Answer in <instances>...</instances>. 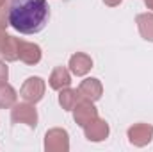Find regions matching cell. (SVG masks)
<instances>
[{
  "mask_svg": "<svg viewBox=\"0 0 153 152\" xmlns=\"http://www.w3.org/2000/svg\"><path fill=\"white\" fill-rule=\"evenodd\" d=\"M50 18L46 0H9V25L22 34H36Z\"/></svg>",
  "mask_w": 153,
  "mask_h": 152,
  "instance_id": "obj_1",
  "label": "cell"
},
{
  "mask_svg": "<svg viewBox=\"0 0 153 152\" xmlns=\"http://www.w3.org/2000/svg\"><path fill=\"white\" fill-rule=\"evenodd\" d=\"M45 150L46 152H68L70 150V136L66 129L55 127L45 134Z\"/></svg>",
  "mask_w": 153,
  "mask_h": 152,
  "instance_id": "obj_2",
  "label": "cell"
},
{
  "mask_svg": "<svg viewBox=\"0 0 153 152\" xmlns=\"http://www.w3.org/2000/svg\"><path fill=\"white\" fill-rule=\"evenodd\" d=\"M45 90H46V84H45V81L41 77H29L23 82V86L20 88V97L25 102L38 104L43 99V95H45Z\"/></svg>",
  "mask_w": 153,
  "mask_h": 152,
  "instance_id": "obj_3",
  "label": "cell"
},
{
  "mask_svg": "<svg viewBox=\"0 0 153 152\" xmlns=\"http://www.w3.org/2000/svg\"><path fill=\"white\" fill-rule=\"evenodd\" d=\"M11 120L14 123H25L30 129H36L38 125V111L34 104L23 102V104H14L11 109Z\"/></svg>",
  "mask_w": 153,
  "mask_h": 152,
  "instance_id": "obj_4",
  "label": "cell"
},
{
  "mask_svg": "<svg viewBox=\"0 0 153 152\" xmlns=\"http://www.w3.org/2000/svg\"><path fill=\"white\" fill-rule=\"evenodd\" d=\"M73 118H75L76 125L85 127L87 123H91L93 120L98 118V109L94 108V104L91 100L82 99V100L76 102V106L73 108Z\"/></svg>",
  "mask_w": 153,
  "mask_h": 152,
  "instance_id": "obj_5",
  "label": "cell"
},
{
  "mask_svg": "<svg viewBox=\"0 0 153 152\" xmlns=\"http://www.w3.org/2000/svg\"><path fill=\"white\" fill-rule=\"evenodd\" d=\"M128 141L135 147H146L153 138V125L150 123H135L128 129Z\"/></svg>",
  "mask_w": 153,
  "mask_h": 152,
  "instance_id": "obj_6",
  "label": "cell"
},
{
  "mask_svg": "<svg viewBox=\"0 0 153 152\" xmlns=\"http://www.w3.org/2000/svg\"><path fill=\"white\" fill-rule=\"evenodd\" d=\"M78 93L82 99L85 100H91V102H96L102 99V93H103V86L98 79L94 77H89V79H84L78 86Z\"/></svg>",
  "mask_w": 153,
  "mask_h": 152,
  "instance_id": "obj_7",
  "label": "cell"
},
{
  "mask_svg": "<svg viewBox=\"0 0 153 152\" xmlns=\"http://www.w3.org/2000/svg\"><path fill=\"white\" fill-rule=\"evenodd\" d=\"M109 132H111L109 123L102 118H96V120H93L91 123H87L84 127V134L89 141H103L109 136Z\"/></svg>",
  "mask_w": 153,
  "mask_h": 152,
  "instance_id": "obj_8",
  "label": "cell"
},
{
  "mask_svg": "<svg viewBox=\"0 0 153 152\" xmlns=\"http://www.w3.org/2000/svg\"><path fill=\"white\" fill-rule=\"evenodd\" d=\"M0 54L5 61L13 63L20 59V38H14L11 34H4L0 41Z\"/></svg>",
  "mask_w": 153,
  "mask_h": 152,
  "instance_id": "obj_9",
  "label": "cell"
},
{
  "mask_svg": "<svg viewBox=\"0 0 153 152\" xmlns=\"http://www.w3.org/2000/svg\"><path fill=\"white\" fill-rule=\"evenodd\" d=\"M20 61H23L29 66H34L41 61V48L32 41L20 39Z\"/></svg>",
  "mask_w": 153,
  "mask_h": 152,
  "instance_id": "obj_10",
  "label": "cell"
},
{
  "mask_svg": "<svg viewBox=\"0 0 153 152\" xmlns=\"http://www.w3.org/2000/svg\"><path fill=\"white\" fill-rule=\"evenodd\" d=\"M70 72L76 77H82L85 75V74H89V70L93 68V59L87 56V54H84V52H76L73 54L71 57H70Z\"/></svg>",
  "mask_w": 153,
  "mask_h": 152,
  "instance_id": "obj_11",
  "label": "cell"
},
{
  "mask_svg": "<svg viewBox=\"0 0 153 152\" xmlns=\"http://www.w3.org/2000/svg\"><path fill=\"white\" fill-rule=\"evenodd\" d=\"M48 82H50V88H52V90L61 91V90H64V88H68V86L71 84V75H70V72H68L64 66H57V68H53V72L50 74Z\"/></svg>",
  "mask_w": 153,
  "mask_h": 152,
  "instance_id": "obj_12",
  "label": "cell"
},
{
  "mask_svg": "<svg viewBox=\"0 0 153 152\" xmlns=\"http://www.w3.org/2000/svg\"><path fill=\"white\" fill-rule=\"evenodd\" d=\"M135 23L139 27L141 36L146 41H153V13H141L135 16Z\"/></svg>",
  "mask_w": 153,
  "mask_h": 152,
  "instance_id": "obj_13",
  "label": "cell"
},
{
  "mask_svg": "<svg viewBox=\"0 0 153 152\" xmlns=\"http://www.w3.org/2000/svg\"><path fill=\"white\" fill-rule=\"evenodd\" d=\"M78 99H80L78 90H71L70 86L61 90V93H59V104H61V108L64 111H73V108L76 106Z\"/></svg>",
  "mask_w": 153,
  "mask_h": 152,
  "instance_id": "obj_14",
  "label": "cell"
},
{
  "mask_svg": "<svg viewBox=\"0 0 153 152\" xmlns=\"http://www.w3.org/2000/svg\"><path fill=\"white\" fill-rule=\"evenodd\" d=\"M16 97H18L16 95V90L11 84H7V82L0 84V108L2 109L13 108L16 104Z\"/></svg>",
  "mask_w": 153,
  "mask_h": 152,
  "instance_id": "obj_15",
  "label": "cell"
},
{
  "mask_svg": "<svg viewBox=\"0 0 153 152\" xmlns=\"http://www.w3.org/2000/svg\"><path fill=\"white\" fill-rule=\"evenodd\" d=\"M9 25V2L0 5V29H7Z\"/></svg>",
  "mask_w": 153,
  "mask_h": 152,
  "instance_id": "obj_16",
  "label": "cell"
},
{
  "mask_svg": "<svg viewBox=\"0 0 153 152\" xmlns=\"http://www.w3.org/2000/svg\"><path fill=\"white\" fill-rule=\"evenodd\" d=\"M7 77H9V68H7V65L0 59V84L7 82Z\"/></svg>",
  "mask_w": 153,
  "mask_h": 152,
  "instance_id": "obj_17",
  "label": "cell"
},
{
  "mask_svg": "<svg viewBox=\"0 0 153 152\" xmlns=\"http://www.w3.org/2000/svg\"><path fill=\"white\" fill-rule=\"evenodd\" d=\"M123 0H103V4L105 5H109V7H116V5H119Z\"/></svg>",
  "mask_w": 153,
  "mask_h": 152,
  "instance_id": "obj_18",
  "label": "cell"
},
{
  "mask_svg": "<svg viewBox=\"0 0 153 152\" xmlns=\"http://www.w3.org/2000/svg\"><path fill=\"white\" fill-rule=\"evenodd\" d=\"M144 4H146V7H148V9H152V11H153V0H144Z\"/></svg>",
  "mask_w": 153,
  "mask_h": 152,
  "instance_id": "obj_19",
  "label": "cell"
},
{
  "mask_svg": "<svg viewBox=\"0 0 153 152\" xmlns=\"http://www.w3.org/2000/svg\"><path fill=\"white\" fill-rule=\"evenodd\" d=\"M4 34H5V31H4V29H0V41H2V36H4Z\"/></svg>",
  "mask_w": 153,
  "mask_h": 152,
  "instance_id": "obj_20",
  "label": "cell"
},
{
  "mask_svg": "<svg viewBox=\"0 0 153 152\" xmlns=\"http://www.w3.org/2000/svg\"><path fill=\"white\" fill-rule=\"evenodd\" d=\"M9 0H0V5H4V4H7Z\"/></svg>",
  "mask_w": 153,
  "mask_h": 152,
  "instance_id": "obj_21",
  "label": "cell"
}]
</instances>
